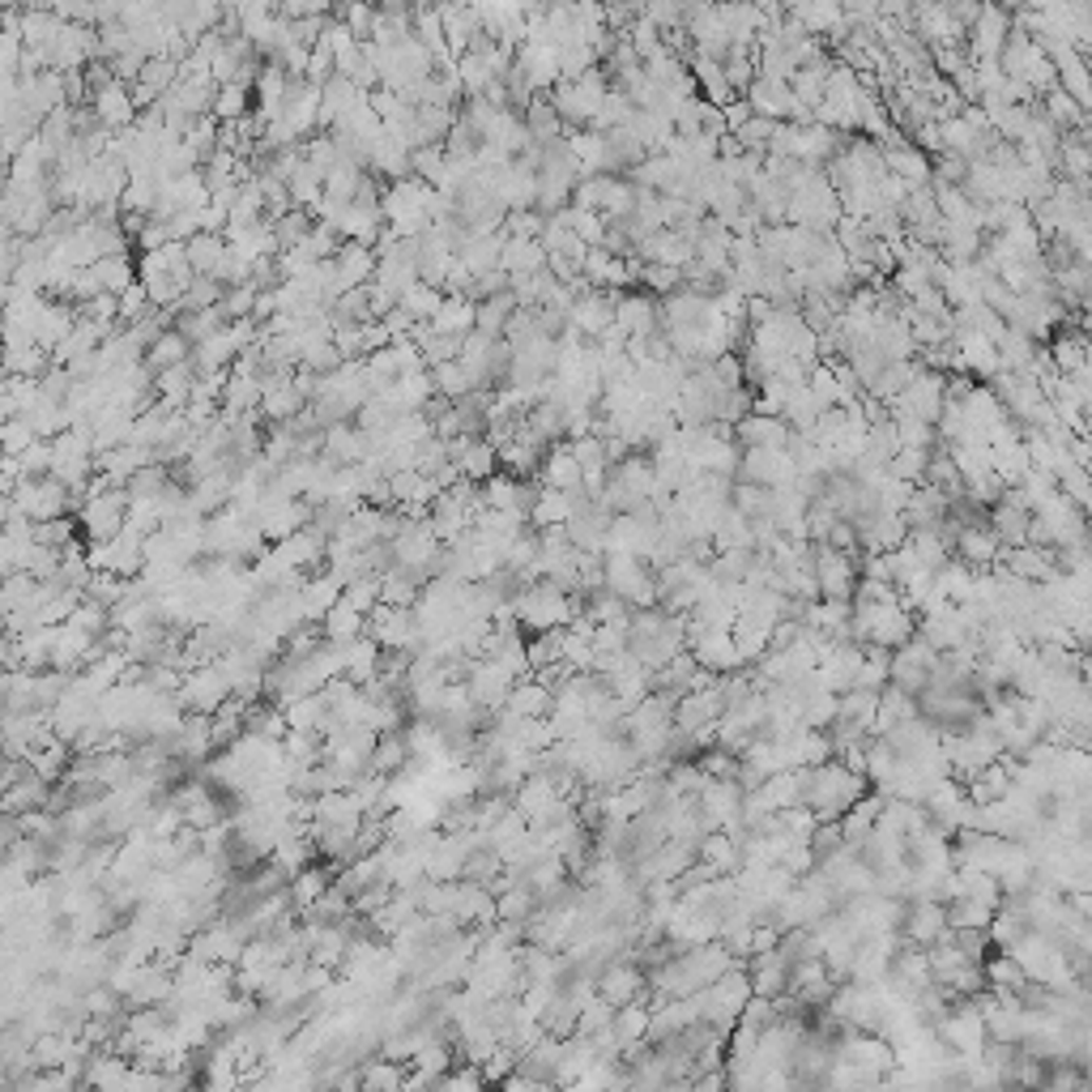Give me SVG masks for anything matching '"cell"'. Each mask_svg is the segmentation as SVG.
<instances>
[{
    "mask_svg": "<svg viewBox=\"0 0 1092 1092\" xmlns=\"http://www.w3.org/2000/svg\"><path fill=\"white\" fill-rule=\"evenodd\" d=\"M1012 31H1016V18H1012V10L1003 5V0H981L977 22L968 26V52H973V60H999L1003 48H1008V39H1012Z\"/></svg>",
    "mask_w": 1092,
    "mask_h": 1092,
    "instance_id": "6da1fadb",
    "label": "cell"
},
{
    "mask_svg": "<svg viewBox=\"0 0 1092 1092\" xmlns=\"http://www.w3.org/2000/svg\"><path fill=\"white\" fill-rule=\"evenodd\" d=\"M129 504H133V491L129 487H107L102 495H90L77 512L81 529L90 542H102V538H116L129 521Z\"/></svg>",
    "mask_w": 1092,
    "mask_h": 1092,
    "instance_id": "7a4b0ae2",
    "label": "cell"
},
{
    "mask_svg": "<svg viewBox=\"0 0 1092 1092\" xmlns=\"http://www.w3.org/2000/svg\"><path fill=\"white\" fill-rule=\"evenodd\" d=\"M368 632L380 640V648H418V640H422L414 606H389V602H380L368 615Z\"/></svg>",
    "mask_w": 1092,
    "mask_h": 1092,
    "instance_id": "3957f363",
    "label": "cell"
},
{
    "mask_svg": "<svg viewBox=\"0 0 1092 1092\" xmlns=\"http://www.w3.org/2000/svg\"><path fill=\"white\" fill-rule=\"evenodd\" d=\"M320 102H324V86L307 81V77H295L290 90H286V102H282V125L299 137H307L312 129H320Z\"/></svg>",
    "mask_w": 1092,
    "mask_h": 1092,
    "instance_id": "277c9868",
    "label": "cell"
},
{
    "mask_svg": "<svg viewBox=\"0 0 1092 1092\" xmlns=\"http://www.w3.org/2000/svg\"><path fill=\"white\" fill-rule=\"evenodd\" d=\"M175 696H180V704H184L188 713H218V704L231 696V679L209 662V666H201V671H188V675H184V688H180Z\"/></svg>",
    "mask_w": 1092,
    "mask_h": 1092,
    "instance_id": "5b68a950",
    "label": "cell"
},
{
    "mask_svg": "<svg viewBox=\"0 0 1092 1092\" xmlns=\"http://www.w3.org/2000/svg\"><path fill=\"white\" fill-rule=\"evenodd\" d=\"M516 69L525 73V81H529L533 94H551V90L564 81V73H560V48H556V43H533V39H525V43L516 48Z\"/></svg>",
    "mask_w": 1092,
    "mask_h": 1092,
    "instance_id": "8992f818",
    "label": "cell"
},
{
    "mask_svg": "<svg viewBox=\"0 0 1092 1092\" xmlns=\"http://www.w3.org/2000/svg\"><path fill=\"white\" fill-rule=\"evenodd\" d=\"M94 116H98V125L102 129H112V133H120V129H133L137 125V102H133V86L129 81H112V86H102L98 94H94Z\"/></svg>",
    "mask_w": 1092,
    "mask_h": 1092,
    "instance_id": "52a82bcc",
    "label": "cell"
},
{
    "mask_svg": "<svg viewBox=\"0 0 1092 1092\" xmlns=\"http://www.w3.org/2000/svg\"><path fill=\"white\" fill-rule=\"evenodd\" d=\"M615 307H619V295H606V286H594L589 295L577 299L568 324H572V330H581V338H602L615 324Z\"/></svg>",
    "mask_w": 1092,
    "mask_h": 1092,
    "instance_id": "ba28073f",
    "label": "cell"
},
{
    "mask_svg": "<svg viewBox=\"0 0 1092 1092\" xmlns=\"http://www.w3.org/2000/svg\"><path fill=\"white\" fill-rule=\"evenodd\" d=\"M346 598V581L330 568V572H320V577H312V581H303V589H299V606H303V619H312V623H320L324 615H330L338 602Z\"/></svg>",
    "mask_w": 1092,
    "mask_h": 1092,
    "instance_id": "9c48e42d",
    "label": "cell"
},
{
    "mask_svg": "<svg viewBox=\"0 0 1092 1092\" xmlns=\"http://www.w3.org/2000/svg\"><path fill=\"white\" fill-rule=\"evenodd\" d=\"M334 261H338V278H342L346 290L372 282L376 269H380V252H376L372 244H359V240H342V248H338Z\"/></svg>",
    "mask_w": 1092,
    "mask_h": 1092,
    "instance_id": "30bf717a",
    "label": "cell"
},
{
    "mask_svg": "<svg viewBox=\"0 0 1092 1092\" xmlns=\"http://www.w3.org/2000/svg\"><path fill=\"white\" fill-rule=\"evenodd\" d=\"M525 129H529V137L538 142V146H556L564 133H568V125H564V116L556 112V102H551V94H533L529 102H525Z\"/></svg>",
    "mask_w": 1092,
    "mask_h": 1092,
    "instance_id": "8fae6325",
    "label": "cell"
},
{
    "mask_svg": "<svg viewBox=\"0 0 1092 1092\" xmlns=\"http://www.w3.org/2000/svg\"><path fill=\"white\" fill-rule=\"evenodd\" d=\"M542 487H560V491H577L585 487V474H581V462L572 453V445H560V449H546L542 457V470L533 474Z\"/></svg>",
    "mask_w": 1092,
    "mask_h": 1092,
    "instance_id": "7c38bea8",
    "label": "cell"
},
{
    "mask_svg": "<svg viewBox=\"0 0 1092 1092\" xmlns=\"http://www.w3.org/2000/svg\"><path fill=\"white\" fill-rule=\"evenodd\" d=\"M546 261H551V252H546L542 240H512V236H508L504 257H500V269H504L508 278H529V274H542Z\"/></svg>",
    "mask_w": 1092,
    "mask_h": 1092,
    "instance_id": "4fadbf2b",
    "label": "cell"
},
{
    "mask_svg": "<svg viewBox=\"0 0 1092 1092\" xmlns=\"http://www.w3.org/2000/svg\"><path fill=\"white\" fill-rule=\"evenodd\" d=\"M213 747H218V738H213V717L209 713H188V721L171 738V751L184 755V759H205Z\"/></svg>",
    "mask_w": 1092,
    "mask_h": 1092,
    "instance_id": "5bb4252c",
    "label": "cell"
},
{
    "mask_svg": "<svg viewBox=\"0 0 1092 1092\" xmlns=\"http://www.w3.org/2000/svg\"><path fill=\"white\" fill-rule=\"evenodd\" d=\"M410 755H414V751H410V734H406V730H384V734H380V742H376V751H372L368 773L397 777V773H406Z\"/></svg>",
    "mask_w": 1092,
    "mask_h": 1092,
    "instance_id": "9a60e30c",
    "label": "cell"
},
{
    "mask_svg": "<svg viewBox=\"0 0 1092 1092\" xmlns=\"http://www.w3.org/2000/svg\"><path fill=\"white\" fill-rule=\"evenodd\" d=\"M640 252H644V261H653V265H675V269H683L696 248H692V240H688L683 231H653V236L640 244Z\"/></svg>",
    "mask_w": 1092,
    "mask_h": 1092,
    "instance_id": "2e32d148",
    "label": "cell"
},
{
    "mask_svg": "<svg viewBox=\"0 0 1092 1092\" xmlns=\"http://www.w3.org/2000/svg\"><path fill=\"white\" fill-rule=\"evenodd\" d=\"M508 709L516 713V717H546L556 709V692L546 688V683H538L533 675H525V679H516L512 683V692H508Z\"/></svg>",
    "mask_w": 1092,
    "mask_h": 1092,
    "instance_id": "e0dca14e",
    "label": "cell"
},
{
    "mask_svg": "<svg viewBox=\"0 0 1092 1092\" xmlns=\"http://www.w3.org/2000/svg\"><path fill=\"white\" fill-rule=\"evenodd\" d=\"M303 393L295 389V376L290 380H269L265 384V397H261V414L269 418V422H290L299 410H303Z\"/></svg>",
    "mask_w": 1092,
    "mask_h": 1092,
    "instance_id": "ac0fdd59",
    "label": "cell"
},
{
    "mask_svg": "<svg viewBox=\"0 0 1092 1092\" xmlns=\"http://www.w3.org/2000/svg\"><path fill=\"white\" fill-rule=\"evenodd\" d=\"M48 803H52V782H48V777H39L35 769H31L18 786H10V790H5V815H22V811L48 807Z\"/></svg>",
    "mask_w": 1092,
    "mask_h": 1092,
    "instance_id": "d6986e66",
    "label": "cell"
},
{
    "mask_svg": "<svg viewBox=\"0 0 1092 1092\" xmlns=\"http://www.w3.org/2000/svg\"><path fill=\"white\" fill-rule=\"evenodd\" d=\"M431 324L440 334H470V330H478V303L470 295H445V307L435 312Z\"/></svg>",
    "mask_w": 1092,
    "mask_h": 1092,
    "instance_id": "ffe728a7",
    "label": "cell"
},
{
    "mask_svg": "<svg viewBox=\"0 0 1092 1092\" xmlns=\"http://www.w3.org/2000/svg\"><path fill=\"white\" fill-rule=\"evenodd\" d=\"M320 623H324V636H330L334 644H351V640H359V636L368 632V615H363L355 602H346V598H342L330 615H324Z\"/></svg>",
    "mask_w": 1092,
    "mask_h": 1092,
    "instance_id": "44dd1931",
    "label": "cell"
},
{
    "mask_svg": "<svg viewBox=\"0 0 1092 1092\" xmlns=\"http://www.w3.org/2000/svg\"><path fill=\"white\" fill-rule=\"evenodd\" d=\"M192 351H196V342H192V338H184L180 330H167V334L146 351V368L158 376V372H167V368H175V363L192 359Z\"/></svg>",
    "mask_w": 1092,
    "mask_h": 1092,
    "instance_id": "7402d4cb",
    "label": "cell"
},
{
    "mask_svg": "<svg viewBox=\"0 0 1092 1092\" xmlns=\"http://www.w3.org/2000/svg\"><path fill=\"white\" fill-rule=\"evenodd\" d=\"M457 466H462V474H466V478L487 483L491 474H500V449L487 440V435H474V440L466 445V453L457 457Z\"/></svg>",
    "mask_w": 1092,
    "mask_h": 1092,
    "instance_id": "603a6c76",
    "label": "cell"
},
{
    "mask_svg": "<svg viewBox=\"0 0 1092 1092\" xmlns=\"http://www.w3.org/2000/svg\"><path fill=\"white\" fill-rule=\"evenodd\" d=\"M227 324H231V316L223 312V303H213V307L180 312V320H175V330H180L184 338H192V342H205L209 334H218V330H227Z\"/></svg>",
    "mask_w": 1092,
    "mask_h": 1092,
    "instance_id": "cb8c5ba5",
    "label": "cell"
},
{
    "mask_svg": "<svg viewBox=\"0 0 1092 1092\" xmlns=\"http://www.w3.org/2000/svg\"><path fill=\"white\" fill-rule=\"evenodd\" d=\"M516 307H521V303H516L512 290H500V295H491V299H478V330L491 334V338H504V330H508V320H512Z\"/></svg>",
    "mask_w": 1092,
    "mask_h": 1092,
    "instance_id": "d4e9b609",
    "label": "cell"
},
{
    "mask_svg": "<svg viewBox=\"0 0 1092 1092\" xmlns=\"http://www.w3.org/2000/svg\"><path fill=\"white\" fill-rule=\"evenodd\" d=\"M188 244V261H192V269L196 274H213L218 269V261H223L227 252H231V244H227V236H213V231H196L192 240H184Z\"/></svg>",
    "mask_w": 1092,
    "mask_h": 1092,
    "instance_id": "484cf974",
    "label": "cell"
},
{
    "mask_svg": "<svg viewBox=\"0 0 1092 1092\" xmlns=\"http://www.w3.org/2000/svg\"><path fill=\"white\" fill-rule=\"evenodd\" d=\"M94 274H98L102 290L125 295V290L137 282V261H133L129 252H120V257H98V261H94Z\"/></svg>",
    "mask_w": 1092,
    "mask_h": 1092,
    "instance_id": "4316f807",
    "label": "cell"
},
{
    "mask_svg": "<svg viewBox=\"0 0 1092 1092\" xmlns=\"http://www.w3.org/2000/svg\"><path fill=\"white\" fill-rule=\"evenodd\" d=\"M334 880H330V870H320V866H303L299 876L286 884L290 888V901H295V909L303 914L307 905H316L320 897H324V888H330Z\"/></svg>",
    "mask_w": 1092,
    "mask_h": 1092,
    "instance_id": "83f0119b",
    "label": "cell"
},
{
    "mask_svg": "<svg viewBox=\"0 0 1092 1092\" xmlns=\"http://www.w3.org/2000/svg\"><path fill=\"white\" fill-rule=\"evenodd\" d=\"M431 380H435V393L449 397V401H457V397H470V393H474V380H470V372L462 368V359H445V363H435V368H431Z\"/></svg>",
    "mask_w": 1092,
    "mask_h": 1092,
    "instance_id": "f1b7e54d",
    "label": "cell"
},
{
    "mask_svg": "<svg viewBox=\"0 0 1092 1092\" xmlns=\"http://www.w3.org/2000/svg\"><path fill=\"white\" fill-rule=\"evenodd\" d=\"M248 98H252V86H244V81H227V86H218V94H213V116L218 120H244L252 107H248Z\"/></svg>",
    "mask_w": 1092,
    "mask_h": 1092,
    "instance_id": "f546056e",
    "label": "cell"
},
{
    "mask_svg": "<svg viewBox=\"0 0 1092 1092\" xmlns=\"http://www.w3.org/2000/svg\"><path fill=\"white\" fill-rule=\"evenodd\" d=\"M334 18H342L359 35V43H363V39H372V31L380 22V5H376V0H338Z\"/></svg>",
    "mask_w": 1092,
    "mask_h": 1092,
    "instance_id": "4dcf8cb0",
    "label": "cell"
},
{
    "mask_svg": "<svg viewBox=\"0 0 1092 1092\" xmlns=\"http://www.w3.org/2000/svg\"><path fill=\"white\" fill-rule=\"evenodd\" d=\"M653 316H658V312H653V303H648L644 295H627V299H619V307H615V320L623 324L632 338H648Z\"/></svg>",
    "mask_w": 1092,
    "mask_h": 1092,
    "instance_id": "1f68e13d",
    "label": "cell"
},
{
    "mask_svg": "<svg viewBox=\"0 0 1092 1092\" xmlns=\"http://www.w3.org/2000/svg\"><path fill=\"white\" fill-rule=\"evenodd\" d=\"M884 163H888V171L892 175H901L905 184H926V175H930V163H926V154H918V150H909V146H892L888 154H884Z\"/></svg>",
    "mask_w": 1092,
    "mask_h": 1092,
    "instance_id": "d6a6232c",
    "label": "cell"
},
{
    "mask_svg": "<svg viewBox=\"0 0 1092 1092\" xmlns=\"http://www.w3.org/2000/svg\"><path fill=\"white\" fill-rule=\"evenodd\" d=\"M324 717H330V704H324V696H320V692H312V696H299V700H290V704H286V721H290V730L316 734Z\"/></svg>",
    "mask_w": 1092,
    "mask_h": 1092,
    "instance_id": "836d02e7",
    "label": "cell"
},
{
    "mask_svg": "<svg viewBox=\"0 0 1092 1092\" xmlns=\"http://www.w3.org/2000/svg\"><path fill=\"white\" fill-rule=\"evenodd\" d=\"M401 307L414 316V320H435V312L445 307V290L440 286H431V282H414L406 295H401Z\"/></svg>",
    "mask_w": 1092,
    "mask_h": 1092,
    "instance_id": "e575fe53",
    "label": "cell"
},
{
    "mask_svg": "<svg viewBox=\"0 0 1092 1092\" xmlns=\"http://www.w3.org/2000/svg\"><path fill=\"white\" fill-rule=\"evenodd\" d=\"M129 594H133V581L120 577V572H94V577L86 581V598H94V602H102V606H116V602H125Z\"/></svg>",
    "mask_w": 1092,
    "mask_h": 1092,
    "instance_id": "d590c367",
    "label": "cell"
},
{
    "mask_svg": "<svg viewBox=\"0 0 1092 1092\" xmlns=\"http://www.w3.org/2000/svg\"><path fill=\"white\" fill-rule=\"evenodd\" d=\"M48 368H52V351L39 346V342L18 346V351H10V359H5V372H10V376H43Z\"/></svg>",
    "mask_w": 1092,
    "mask_h": 1092,
    "instance_id": "8d00e7d4",
    "label": "cell"
},
{
    "mask_svg": "<svg viewBox=\"0 0 1092 1092\" xmlns=\"http://www.w3.org/2000/svg\"><path fill=\"white\" fill-rule=\"evenodd\" d=\"M721 64H726V81L734 86V94H747V90H751V81L759 77V60H755V52L730 48V56H726Z\"/></svg>",
    "mask_w": 1092,
    "mask_h": 1092,
    "instance_id": "74e56055",
    "label": "cell"
},
{
    "mask_svg": "<svg viewBox=\"0 0 1092 1092\" xmlns=\"http://www.w3.org/2000/svg\"><path fill=\"white\" fill-rule=\"evenodd\" d=\"M542 231H546V213H542L538 205H529V209H508L504 236H512V240H542Z\"/></svg>",
    "mask_w": 1092,
    "mask_h": 1092,
    "instance_id": "f35d334b",
    "label": "cell"
},
{
    "mask_svg": "<svg viewBox=\"0 0 1092 1092\" xmlns=\"http://www.w3.org/2000/svg\"><path fill=\"white\" fill-rule=\"evenodd\" d=\"M445 167H449L445 146H422V150H414V154H410V171H414V175H422V180H427V184H435V188L445 184Z\"/></svg>",
    "mask_w": 1092,
    "mask_h": 1092,
    "instance_id": "ab89813d",
    "label": "cell"
},
{
    "mask_svg": "<svg viewBox=\"0 0 1092 1092\" xmlns=\"http://www.w3.org/2000/svg\"><path fill=\"white\" fill-rule=\"evenodd\" d=\"M457 73H462L466 98H470V94H483V90L495 81V73H491V64L483 60V52H466V56H457Z\"/></svg>",
    "mask_w": 1092,
    "mask_h": 1092,
    "instance_id": "60d3db41",
    "label": "cell"
},
{
    "mask_svg": "<svg viewBox=\"0 0 1092 1092\" xmlns=\"http://www.w3.org/2000/svg\"><path fill=\"white\" fill-rule=\"evenodd\" d=\"M905 406H909L914 418H935V414H939V380H935V376L914 380L909 393H905Z\"/></svg>",
    "mask_w": 1092,
    "mask_h": 1092,
    "instance_id": "b9f144b4",
    "label": "cell"
},
{
    "mask_svg": "<svg viewBox=\"0 0 1092 1092\" xmlns=\"http://www.w3.org/2000/svg\"><path fill=\"white\" fill-rule=\"evenodd\" d=\"M316 227V213L312 209H290L286 218H278L274 223V231H278V240H282V248H299L303 240H307V231Z\"/></svg>",
    "mask_w": 1092,
    "mask_h": 1092,
    "instance_id": "7bdbcfd3",
    "label": "cell"
},
{
    "mask_svg": "<svg viewBox=\"0 0 1092 1092\" xmlns=\"http://www.w3.org/2000/svg\"><path fill=\"white\" fill-rule=\"evenodd\" d=\"M35 440H43L39 435V427L26 418V414H14V418H5V435H0V445H5V453H26Z\"/></svg>",
    "mask_w": 1092,
    "mask_h": 1092,
    "instance_id": "ee69618b",
    "label": "cell"
},
{
    "mask_svg": "<svg viewBox=\"0 0 1092 1092\" xmlns=\"http://www.w3.org/2000/svg\"><path fill=\"white\" fill-rule=\"evenodd\" d=\"M77 512H64V516H48V521H35V542L43 546H69L73 533H77Z\"/></svg>",
    "mask_w": 1092,
    "mask_h": 1092,
    "instance_id": "f6af8a7d",
    "label": "cell"
},
{
    "mask_svg": "<svg viewBox=\"0 0 1092 1092\" xmlns=\"http://www.w3.org/2000/svg\"><path fill=\"white\" fill-rule=\"evenodd\" d=\"M380 572H363V577H355V581H346V602H355L363 615H372L376 606H380Z\"/></svg>",
    "mask_w": 1092,
    "mask_h": 1092,
    "instance_id": "bcb514c9",
    "label": "cell"
},
{
    "mask_svg": "<svg viewBox=\"0 0 1092 1092\" xmlns=\"http://www.w3.org/2000/svg\"><path fill=\"white\" fill-rule=\"evenodd\" d=\"M406 1075H410V1071H401V1062L384 1054V1058H376V1062L363 1067V1088H401Z\"/></svg>",
    "mask_w": 1092,
    "mask_h": 1092,
    "instance_id": "7dc6e473",
    "label": "cell"
},
{
    "mask_svg": "<svg viewBox=\"0 0 1092 1092\" xmlns=\"http://www.w3.org/2000/svg\"><path fill=\"white\" fill-rule=\"evenodd\" d=\"M154 312V299H150V290H146V282L137 278L125 295H120V324H137V320H146Z\"/></svg>",
    "mask_w": 1092,
    "mask_h": 1092,
    "instance_id": "c3c4849f",
    "label": "cell"
},
{
    "mask_svg": "<svg viewBox=\"0 0 1092 1092\" xmlns=\"http://www.w3.org/2000/svg\"><path fill=\"white\" fill-rule=\"evenodd\" d=\"M742 435H747V440H751L755 449H777V445L786 440V427L759 414V418H747V422H742Z\"/></svg>",
    "mask_w": 1092,
    "mask_h": 1092,
    "instance_id": "681fc988",
    "label": "cell"
},
{
    "mask_svg": "<svg viewBox=\"0 0 1092 1092\" xmlns=\"http://www.w3.org/2000/svg\"><path fill=\"white\" fill-rule=\"evenodd\" d=\"M142 81L154 86L158 94H167V90L180 81V60H171V56H150L146 69H142Z\"/></svg>",
    "mask_w": 1092,
    "mask_h": 1092,
    "instance_id": "f907efd6",
    "label": "cell"
},
{
    "mask_svg": "<svg viewBox=\"0 0 1092 1092\" xmlns=\"http://www.w3.org/2000/svg\"><path fill=\"white\" fill-rule=\"evenodd\" d=\"M18 462H22V474H26V478H43V474H52V462H56L52 440H35L26 453H18Z\"/></svg>",
    "mask_w": 1092,
    "mask_h": 1092,
    "instance_id": "816d5d0a",
    "label": "cell"
},
{
    "mask_svg": "<svg viewBox=\"0 0 1092 1092\" xmlns=\"http://www.w3.org/2000/svg\"><path fill=\"white\" fill-rule=\"evenodd\" d=\"M257 295H261V286H252V282H244V286H227L223 312H227L231 320H244V316H252V307H257Z\"/></svg>",
    "mask_w": 1092,
    "mask_h": 1092,
    "instance_id": "f5cc1de1",
    "label": "cell"
},
{
    "mask_svg": "<svg viewBox=\"0 0 1092 1092\" xmlns=\"http://www.w3.org/2000/svg\"><path fill=\"white\" fill-rule=\"evenodd\" d=\"M773 133H777V120H769V116H751L734 137H742V146L751 150H769V142H773Z\"/></svg>",
    "mask_w": 1092,
    "mask_h": 1092,
    "instance_id": "db71d44e",
    "label": "cell"
},
{
    "mask_svg": "<svg viewBox=\"0 0 1092 1092\" xmlns=\"http://www.w3.org/2000/svg\"><path fill=\"white\" fill-rule=\"evenodd\" d=\"M334 77H338V56L324 48V43H316V48H312V60H307V81L324 86V81H334Z\"/></svg>",
    "mask_w": 1092,
    "mask_h": 1092,
    "instance_id": "11a10c76",
    "label": "cell"
},
{
    "mask_svg": "<svg viewBox=\"0 0 1092 1092\" xmlns=\"http://www.w3.org/2000/svg\"><path fill=\"white\" fill-rule=\"evenodd\" d=\"M77 312L81 316H90V320H120V295H112V290H102V295H94V299H86V303H77Z\"/></svg>",
    "mask_w": 1092,
    "mask_h": 1092,
    "instance_id": "9f6ffc18",
    "label": "cell"
},
{
    "mask_svg": "<svg viewBox=\"0 0 1092 1092\" xmlns=\"http://www.w3.org/2000/svg\"><path fill=\"white\" fill-rule=\"evenodd\" d=\"M184 820H188L192 828H213L218 820H223V807H218V803H213V794H209V798H201V803L184 807Z\"/></svg>",
    "mask_w": 1092,
    "mask_h": 1092,
    "instance_id": "6f0895ef",
    "label": "cell"
},
{
    "mask_svg": "<svg viewBox=\"0 0 1092 1092\" xmlns=\"http://www.w3.org/2000/svg\"><path fill=\"white\" fill-rule=\"evenodd\" d=\"M133 244H137V252H158V248H167V244H171V227H167V223H158V218H150L146 231H142Z\"/></svg>",
    "mask_w": 1092,
    "mask_h": 1092,
    "instance_id": "680465c9",
    "label": "cell"
},
{
    "mask_svg": "<svg viewBox=\"0 0 1092 1092\" xmlns=\"http://www.w3.org/2000/svg\"><path fill=\"white\" fill-rule=\"evenodd\" d=\"M905 213L914 218V223H930V218H935V196H930V192H914L909 205H905Z\"/></svg>",
    "mask_w": 1092,
    "mask_h": 1092,
    "instance_id": "91938a15",
    "label": "cell"
},
{
    "mask_svg": "<svg viewBox=\"0 0 1092 1092\" xmlns=\"http://www.w3.org/2000/svg\"><path fill=\"white\" fill-rule=\"evenodd\" d=\"M751 116H755V112H751V102H747V98H730V102H726V129H734V133H738Z\"/></svg>",
    "mask_w": 1092,
    "mask_h": 1092,
    "instance_id": "94428289",
    "label": "cell"
},
{
    "mask_svg": "<svg viewBox=\"0 0 1092 1092\" xmlns=\"http://www.w3.org/2000/svg\"><path fill=\"white\" fill-rule=\"evenodd\" d=\"M640 1024H644V1016H640V1012H636V1008H627V1012H623V1016H619V1024H615V1033H619V1041H623V1037H636V1033H640Z\"/></svg>",
    "mask_w": 1092,
    "mask_h": 1092,
    "instance_id": "6125c7cd",
    "label": "cell"
}]
</instances>
